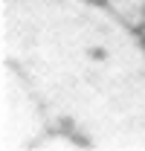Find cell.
I'll return each mask as SVG.
<instances>
[{
  "label": "cell",
  "instance_id": "1",
  "mask_svg": "<svg viewBox=\"0 0 145 151\" xmlns=\"http://www.w3.org/2000/svg\"><path fill=\"white\" fill-rule=\"evenodd\" d=\"M96 0H3V52L52 125L99 148H145V44Z\"/></svg>",
  "mask_w": 145,
  "mask_h": 151
},
{
  "label": "cell",
  "instance_id": "2",
  "mask_svg": "<svg viewBox=\"0 0 145 151\" xmlns=\"http://www.w3.org/2000/svg\"><path fill=\"white\" fill-rule=\"evenodd\" d=\"M50 113L41 96L12 61L3 64V148H35L47 131Z\"/></svg>",
  "mask_w": 145,
  "mask_h": 151
},
{
  "label": "cell",
  "instance_id": "3",
  "mask_svg": "<svg viewBox=\"0 0 145 151\" xmlns=\"http://www.w3.org/2000/svg\"><path fill=\"white\" fill-rule=\"evenodd\" d=\"M102 3L119 20H125L128 26H134V29L142 32V26H145V0H102Z\"/></svg>",
  "mask_w": 145,
  "mask_h": 151
},
{
  "label": "cell",
  "instance_id": "4",
  "mask_svg": "<svg viewBox=\"0 0 145 151\" xmlns=\"http://www.w3.org/2000/svg\"><path fill=\"white\" fill-rule=\"evenodd\" d=\"M142 38H145V26H142Z\"/></svg>",
  "mask_w": 145,
  "mask_h": 151
},
{
  "label": "cell",
  "instance_id": "5",
  "mask_svg": "<svg viewBox=\"0 0 145 151\" xmlns=\"http://www.w3.org/2000/svg\"><path fill=\"white\" fill-rule=\"evenodd\" d=\"M96 3H102V0H96Z\"/></svg>",
  "mask_w": 145,
  "mask_h": 151
}]
</instances>
